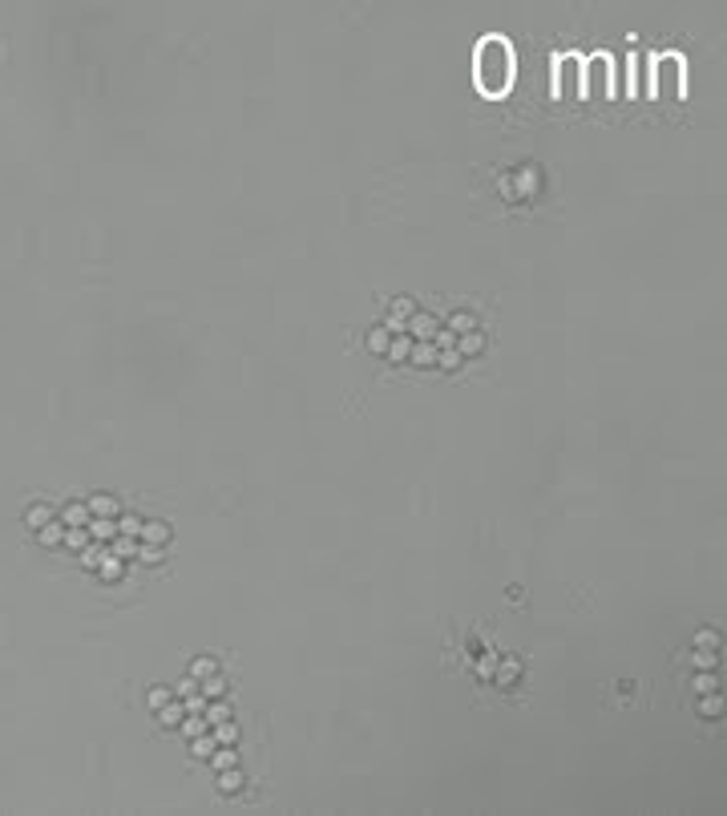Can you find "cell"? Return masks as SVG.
<instances>
[{
    "label": "cell",
    "mask_w": 727,
    "mask_h": 816,
    "mask_svg": "<svg viewBox=\"0 0 727 816\" xmlns=\"http://www.w3.org/2000/svg\"><path fill=\"white\" fill-rule=\"evenodd\" d=\"M388 311H392V315H388V320H384V327H388V336H400V331H404V324H408V320H412V315H417V299H412V295H396V299H392V303H388Z\"/></svg>",
    "instance_id": "obj_1"
},
{
    "label": "cell",
    "mask_w": 727,
    "mask_h": 816,
    "mask_svg": "<svg viewBox=\"0 0 727 816\" xmlns=\"http://www.w3.org/2000/svg\"><path fill=\"white\" fill-rule=\"evenodd\" d=\"M436 331H440V320H436L433 311H417V315L404 324V336H412L417 343H433Z\"/></svg>",
    "instance_id": "obj_2"
},
{
    "label": "cell",
    "mask_w": 727,
    "mask_h": 816,
    "mask_svg": "<svg viewBox=\"0 0 727 816\" xmlns=\"http://www.w3.org/2000/svg\"><path fill=\"white\" fill-rule=\"evenodd\" d=\"M85 506H89V513H93V518H117V513H122V501H117L113 493H93Z\"/></svg>",
    "instance_id": "obj_3"
},
{
    "label": "cell",
    "mask_w": 727,
    "mask_h": 816,
    "mask_svg": "<svg viewBox=\"0 0 727 816\" xmlns=\"http://www.w3.org/2000/svg\"><path fill=\"white\" fill-rule=\"evenodd\" d=\"M57 518H61L65 529H77V525H89V518H93V513H89V506H85V501H69V506H65Z\"/></svg>",
    "instance_id": "obj_4"
},
{
    "label": "cell",
    "mask_w": 727,
    "mask_h": 816,
    "mask_svg": "<svg viewBox=\"0 0 727 816\" xmlns=\"http://www.w3.org/2000/svg\"><path fill=\"white\" fill-rule=\"evenodd\" d=\"M48 522H57V509L41 506V501H32V506L25 509V525H29L32 534H37V529H45Z\"/></svg>",
    "instance_id": "obj_5"
},
{
    "label": "cell",
    "mask_w": 727,
    "mask_h": 816,
    "mask_svg": "<svg viewBox=\"0 0 727 816\" xmlns=\"http://www.w3.org/2000/svg\"><path fill=\"white\" fill-rule=\"evenodd\" d=\"M154 716H158V723H162V728H170V732H178V723L186 719V707H182V699H170V703H162V707H158V711H154Z\"/></svg>",
    "instance_id": "obj_6"
},
{
    "label": "cell",
    "mask_w": 727,
    "mask_h": 816,
    "mask_svg": "<svg viewBox=\"0 0 727 816\" xmlns=\"http://www.w3.org/2000/svg\"><path fill=\"white\" fill-rule=\"evenodd\" d=\"M436 356H440V348H436V343H417V340H412L408 364H417V368H436Z\"/></svg>",
    "instance_id": "obj_7"
},
{
    "label": "cell",
    "mask_w": 727,
    "mask_h": 816,
    "mask_svg": "<svg viewBox=\"0 0 727 816\" xmlns=\"http://www.w3.org/2000/svg\"><path fill=\"white\" fill-rule=\"evenodd\" d=\"M126 566H129V562L105 554V558H101V566H97V578H101V582H122V578H126Z\"/></svg>",
    "instance_id": "obj_8"
},
{
    "label": "cell",
    "mask_w": 727,
    "mask_h": 816,
    "mask_svg": "<svg viewBox=\"0 0 727 816\" xmlns=\"http://www.w3.org/2000/svg\"><path fill=\"white\" fill-rule=\"evenodd\" d=\"M89 538L93 541H113L117 538V518H89Z\"/></svg>",
    "instance_id": "obj_9"
},
{
    "label": "cell",
    "mask_w": 727,
    "mask_h": 816,
    "mask_svg": "<svg viewBox=\"0 0 727 816\" xmlns=\"http://www.w3.org/2000/svg\"><path fill=\"white\" fill-rule=\"evenodd\" d=\"M142 541H150V546H170V525L166 522H142V534H138Z\"/></svg>",
    "instance_id": "obj_10"
},
{
    "label": "cell",
    "mask_w": 727,
    "mask_h": 816,
    "mask_svg": "<svg viewBox=\"0 0 727 816\" xmlns=\"http://www.w3.org/2000/svg\"><path fill=\"white\" fill-rule=\"evenodd\" d=\"M452 331V336H469V331H481V324H477V315L473 311H452L449 324H445Z\"/></svg>",
    "instance_id": "obj_11"
},
{
    "label": "cell",
    "mask_w": 727,
    "mask_h": 816,
    "mask_svg": "<svg viewBox=\"0 0 727 816\" xmlns=\"http://www.w3.org/2000/svg\"><path fill=\"white\" fill-rule=\"evenodd\" d=\"M242 788H247V780H242L239 768H223V772H218V792H223V796H239Z\"/></svg>",
    "instance_id": "obj_12"
},
{
    "label": "cell",
    "mask_w": 727,
    "mask_h": 816,
    "mask_svg": "<svg viewBox=\"0 0 727 816\" xmlns=\"http://www.w3.org/2000/svg\"><path fill=\"white\" fill-rule=\"evenodd\" d=\"M457 352L461 360H473L485 352V331H469V336H457Z\"/></svg>",
    "instance_id": "obj_13"
},
{
    "label": "cell",
    "mask_w": 727,
    "mask_h": 816,
    "mask_svg": "<svg viewBox=\"0 0 727 816\" xmlns=\"http://www.w3.org/2000/svg\"><path fill=\"white\" fill-rule=\"evenodd\" d=\"M138 546H142V538H126V534H117V538L110 541V554L122 558V562H133V558H138Z\"/></svg>",
    "instance_id": "obj_14"
},
{
    "label": "cell",
    "mask_w": 727,
    "mask_h": 816,
    "mask_svg": "<svg viewBox=\"0 0 727 816\" xmlns=\"http://www.w3.org/2000/svg\"><path fill=\"white\" fill-rule=\"evenodd\" d=\"M202 716H207L210 728H214V723H223V719H235V703L226 699V695L223 699H207V711H202Z\"/></svg>",
    "instance_id": "obj_15"
},
{
    "label": "cell",
    "mask_w": 727,
    "mask_h": 816,
    "mask_svg": "<svg viewBox=\"0 0 727 816\" xmlns=\"http://www.w3.org/2000/svg\"><path fill=\"white\" fill-rule=\"evenodd\" d=\"M388 343H392V336H388V327H372L368 336H364V348H368L372 356H388Z\"/></svg>",
    "instance_id": "obj_16"
},
{
    "label": "cell",
    "mask_w": 727,
    "mask_h": 816,
    "mask_svg": "<svg viewBox=\"0 0 727 816\" xmlns=\"http://www.w3.org/2000/svg\"><path fill=\"white\" fill-rule=\"evenodd\" d=\"M513 679H521V663L517 659H497V671H493V683L513 687Z\"/></svg>",
    "instance_id": "obj_17"
},
{
    "label": "cell",
    "mask_w": 727,
    "mask_h": 816,
    "mask_svg": "<svg viewBox=\"0 0 727 816\" xmlns=\"http://www.w3.org/2000/svg\"><path fill=\"white\" fill-rule=\"evenodd\" d=\"M37 541H41L45 550H57V546H65V525H61V518H57V522H48L45 529H37Z\"/></svg>",
    "instance_id": "obj_18"
},
{
    "label": "cell",
    "mask_w": 727,
    "mask_h": 816,
    "mask_svg": "<svg viewBox=\"0 0 727 816\" xmlns=\"http://www.w3.org/2000/svg\"><path fill=\"white\" fill-rule=\"evenodd\" d=\"M695 711H699L703 719H719V716H723V699H719V691H707V695H699Z\"/></svg>",
    "instance_id": "obj_19"
},
{
    "label": "cell",
    "mask_w": 727,
    "mask_h": 816,
    "mask_svg": "<svg viewBox=\"0 0 727 816\" xmlns=\"http://www.w3.org/2000/svg\"><path fill=\"white\" fill-rule=\"evenodd\" d=\"M210 735H214V744L235 748V744H239V723H235V719H223V723H214V728H210Z\"/></svg>",
    "instance_id": "obj_20"
},
{
    "label": "cell",
    "mask_w": 727,
    "mask_h": 816,
    "mask_svg": "<svg viewBox=\"0 0 727 816\" xmlns=\"http://www.w3.org/2000/svg\"><path fill=\"white\" fill-rule=\"evenodd\" d=\"M408 352H412V336H392V343H388V360L392 364H408Z\"/></svg>",
    "instance_id": "obj_21"
},
{
    "label": "cell",
    "mask_w": 727,
    "mask_h": 816,
    "mask_svg": "<svg viewBox=\"0 0 727 816\" xmlns=\"http://www.w3.org/2000/svg\"><path fill=\"white\" fill-rule=\"evenodd\" d=\"M178 732L186 735V739H194V735H202V732H210V719L202 716V711H194V716H186L182 723H178Z\"/></svg>",
    "instance_id": "obj_22"
},
{
    "label": "cell",
    "mask_w": 727,
    "mask_h": 816,
    "mask_svg": "<svg viewBox=\"0 0 727 816\" xmlns=\"http://www.w3.org/2000/svg\"><path fill=\"white\" fill-rule=\"evenodd\" d=\"M207 764L214 768V772H223V768H239V751L226 748V744H218V748H214V756H210Z\"/></svg>",
    "instance_id": "obj_23"
},
{
    "label": "cell",
    "mask_w": 727,
    "mask_h": 816,
    "mask_svg": "<svg viewBox=\"0 0 727 816\" xmlns=\"http://www.w3.org/2000/svg\"><path fill=\"white\" fill-rule=\"evenodd\" d=\"M198 683H202V695H207V699H223V695H226V675H223V671H214V675L198 679Z\"/></svg>",
    "instance_id": "obj_24"
},
{
    "label": "cell",
    "mask_w": 727,
    "mask_h": 816,
    "mask_svg": "<svg viewBox=\"0 0 727 816\" xmlns=\"http://www.w3.org/2000/svg\"><path fill=\"white\" fill-rule=\"evenodd\" d=\"M214 748H218V744H214V735H210V732H202V735H194V739H190V756H194V760H210Z\"/></svg>",
    "instance_id": "obj_25"
},
{
    "label": "cell",
    "mask_w": 727,
    "mask_h": 816,
    "mask_svg": "<svg viewBox=\"0 0 727 816\" xmlns=\"http://www.w3.org/2000/svg\"><path fill=\"white\" fill-rule=\"evenodd\" d=\"M105 554H110V541H89V546L81 550V562H85L89 570H97V566H101V558H105Z\"/></svg>",
    "instance_id": "obj_26"
},
{
    "label": "cell",
    "mask_w": 727,
    "mask_h": 816,
    "mask_svg": "<svg viewBox=\"0 0 727 816\" xmlns=\"http://www.w3.org/2000/svg\"><path fill=\"white\" fill-rule=\"evenodd\" d=\"M89 541H93V538H89V529H85V525H77V529H65V550H73V554H81Z\"/></svg>",
    "instance_id": "obj_27"
},
{
    "label": "cell",
    "mask_w": 727,
    "mask_h": 816,
    "mask_svg": "<svg viewBox=\"0 0 727 816\" xmlns=\"http://www.w3.org/2000/svg\"><path fill=\"white\" fill-rule=\"evenodd\" d=\"M117 534H126V538H138V534H142V518L122 509V513H117Z\"/></svg>",
    "instance_id": "obj_28"
},
{
    "label": "cell",
    "mask_w": 727,
    "mask_h": 816,
    "mask_svg": "<svg viewBox=\"0 0 727 816\" xmlns=\"http://www.w3.org/2000/svg\"><path fill=\"white\" fill-rule=\"evenodd\" d=\"M691 691L695 695H707V691H719V675H711V671H699L691 679Z\"/></svg>",
    "instance_id": "obj_29"
},
{
    "label": "cell",
    "mask_w": 727,
    "mask_h": 816,
    "mask_svg": "<svg viewBox=\"0 0 727 816\" xmlns=\"http://www.w3.org/2000/svg\"><path fill=\"white\" fill-rule=\"evenodd\" d=\"M218 671V663L210 659V654H198V659H190V671L186 675H194V679H207V675H214Z\"/></svg>",
    "instance_id": "obj_30"
},
{
    "label": "cell",
    "mask_w": 727,
    "mask_h": 816,
    "mask_svg": "<svg viewBox=\"0 0 727 816\" xmlns=\"http://www.w3.org/2000/svg\"><path fill=\"white\" fill-rule=\"evenodd\" d=\"M691 663H695V667H699V671H711V667H715V663H719V651H707V647H695V651H691Z\"/></svg>",
    "instance_id": "obj_31"
},
{
    "label": "cell",
    "mask_w": 727,
    "mask_h": 816,
    "mask_svg": "<svg viewBox=\"0 0 727 816\" xmlns=\"http://www.w3.org/2000/svg\"><path fill=\"white\" fill-rule=\"evenodd\" d=\"M162 550H166V546H150V541H142V546H138V558H133V562L158 566V562H162Z\"/></svg>",
    "instance_id": "obj_32"
},
{
    "label": "cell",
    "mask_w": 727,
    "mask_h": 816,
    "mask_svg": "<svg viewBox=\"0 0 727 816\" xmlns=\"http://www.w3.org/2000/svg\"><path fill=\"white\" fill-rule=\"evenodd\" d=\"M174 699V687H150V695H145V703H150V711H158L162 703Z\"/></svg>",
    "instance_id": "obj_33"
},
{
    "label": "cell",
    "mask_w": 727,
    "mask_h": 816,
    "mask_svg": "<svg viewBox=\"0 0 727 816\" xmlns=\"http://www.w3.org/2000/svg\"><path fill=\"white\" fill-rule=\"evenodd\" d=\"M436 368H445V372H457V368H461V352H457V348H440V356H436Z\"/></svg>",
    "instance_id": "obj_34"
},
{
    "label": "cell",
    "mask_w": 727,
    "mask_h": 816,
    "mask_svg": "<svg viewBox=\"0 0 727 816\" xmlns=\"http://www.w3.org/2000/svg\"><path fill=\"white\" fill-rule=\"evenodd\" d=\"M174 695H178V699H194V695H202V683H198L194 675H186V679L174 687Z\"/></svg>",
    "instance_id": "obj_35"
},
{
    "label": "cell",
    "mask_w": 727,
    "mask_h": 816,
    "mask_svg": "<svg viewBox=\"0 0 727 816\" xmlns=\"http://www.w3.org/2000/svg\"><path fill=\"white\" fill-rule=\"evenodd\" d=\"M695 647H707V651H719L723 643H719V631H699V638H695Z\"/></svg>",
    "instance_id": "obj_36"
},
{
    "label": "cell",
    "mask_w": 727,
    "mask_h": 816,
    "mask_svg": "<svg viewBox=\"0 0 727 816\" xmlns=\"http://www.w3.org/2000/svg\"><path fill=\"white\" fill-rule=\"evenodd\" d=\"M493 671H497V654H485V659H477V675H481V679H493Z\"/></svg>",
    "instance_id": "obj_37"
},
{
    "label": "cell",
    "mask_w": 727,
    "mask_h": 816,
    "mask_svg": "<svg viewBox=\"0 0 727 816\" xmlns=\"http://www.w3.org/2000/svg\"><path fill=\"white\" fill-rule=\"evenodd\" d=\"M433 343H436V348H457V336H452L449 327L440 324V331H436V336H433Z\"/></svg>",
    "instance_id": "obj_38"
},
{
    "label": "cell",
    "mask_w": 727,
    "mask_h": 816,
    "mask_svg": "<svg viewBox=\"0 0 727 816\" xmlns=\"http://www.w3.org/2000/svg\"><path fill=\"white\" fill-rule=\"evenodd\" d=\"M182 707H186V716H194V711H207V695H194V699H182Z\"/></svg>",
    "instance_id": "obj_39"
}]
</instances>
